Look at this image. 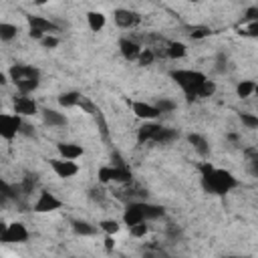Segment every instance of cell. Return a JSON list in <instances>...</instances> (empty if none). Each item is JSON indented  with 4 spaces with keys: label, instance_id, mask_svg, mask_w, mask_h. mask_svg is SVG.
<instances>
[{
    "label": "cell",
    "instance_id": "cell-1",
    "mask_svg": "<svg viewBox=\"0 0 258 258\" xmlns=\"http://www.w3.org/2000/svg\"><path fill=\"white\" fill-rule=\"evenodd\" d=\"M202 178H204V186H206V189H210V192H214V194H226L232 188L238 186L236 178L230 172L214 170L210 164L202 166Z\"/></svg>",
    "mask_w": 258,
    "mask_h": 258
},
{
    "label": "cell",
    "instance_id": "cell-2",
    "mask_svg": "<svg viewBox=\"0 0 258 258\" xmlns=\"http://www.w3.org/2000/svg\"><path fill=\"white\" fill-rule=\"evenodd\" d=\"M10 79L20 95H29L38 87V71L29 65H15L10 69Z\"/></svg>",
    "mask_w": 258,
    "mask_h": 258
},
{
    "label": "cell",
    "instance_id": "cell-3",
    "mask_svg": "<svg viewBox=\"0 0 258 258\" xmlns=\"http://www.w3.org/2000/svg\"><path fill=\"white\" fill-rule=\"evenodd\" d=\"M172 79L184 89L188 101H194L198 97V91H200L202 83L206 81V75L198 73V71H173Z\"/></svg>",
    "mask_w": 258,
    "mask_h": 258
},
{
    "label": "cell",
    "instance_id": "cell-4",
    "mask_svg": "<svg viewBox=\"0 0 258 258\" xmlns=\"http://www.w3.org/2000/svg\"><path fill=\"white\" fill-rule=\"evenodd\" d=\"M99 180L103 184L107 182H129L131 180V172L123 166V164H117L115 168H101L99 170Z\"/></svg>",
    "mask_w": 258,
    "mask_h": 258
},
{
    "label": "cell",
    "instance_id": "cell-5",
    "mask_svg": "<svg viewBox=\"0 0 258 258\" xmlns=\"http://www.w3.org/2000/svg\"><path fill=\"white\" fill-rule=\"evenodd\" d=\"M20 127H22V121L18 115H8V113L0 115V135L4 139H12L20 131Z\"/></svg>",
    "mask_w": 258,
    "mask_h": 258
},
{
    "label": "cell",
    "instance_id": "cell-6",
    "mask_svg": "<svg viewBox=\"0 0 258 258\" xmlns=\"http://www.w3.org/2000/svg\"><path fill=\"white\" fill-rule=\"evenodd\" d=\"M29 238V232H26V228L18 222L10 224V226H4L2 228V234H0V240L2 242H24Z\"/></svg>",
    "mask_w": 258,
    "mask_h": 258
},
{
    "label": "cell",
    "instance_id": "cell-7",
    "mask_svg": "<svg viewBox=\"0 0 258 258\" xmlns=\"http://www.w3.org/2000/svg\"><path fill=\"white\" fill-rule=\"evenodd\" d=\"M51 166L52 170H55V173L59 175V178H73V175L79 172L77 164L73 159H51Z\"/></svg>",
    "mask_w": 258,
    "mask_h": 258
},
{
    "label": "cell",
    "instance_id": "cell-8",
    "mask_svg": "<svg viewBox=\"0 0 258 258\" xmlns=\"http://www.w3.org/2000/svg\"><path fill=\"white\" fill-rule=\"evenodd\" d=\"M59 208H61V200H57L55 196L49 194V192L40 194V198L34 204V212H38V214H43V212H55Z\"/></svg>",
    "mask_w": 258,
    "mask_h": 258
},
{
    "label": "cell",
    "instance_id": "cell-9",
    "mask_svg": "<svg viewBox=\"0 0 258 258\" xmlns=\"http://www.w3.org/2000/svg\"><path fill=\"white\" fill-rule=\"evenodd\" d=\"M115 22L121 26V29H131V26H135L141 18L138 12H133V10H125V8H119L115 10Z\"/></svg>",
    "mask_w": 258,
    "mask_h": 258
},
{
    "label": "cell",
    "instance_id": "cell-10",
    "mask_svg": "<svg viewBox=\"0 0 258 258\" xmlns=\"http://www.w3.org/2000/svg\"><path fill=\"white\" fill-rule=\"evenodd\" d=\"M123 222L131 228L139 222H145V214H143V206L141 204H129L125 214H123Z\"/></svg>",
    "mask_w": 258,
    "mask_h": 258
},
{
    "label": "cell",
    "instance_id": "cell-11",
    "mask_svg": "<svg viewBox=\"0 0 258 258\" xmlns=\"http://www.w3.org/2000/svg\"><path fill=\"white\" fill-rule=\"evenodd\" d=\"M133 113L138 115V117H141V119H155L161 111L157 109L155 105H149V103H141V101H135L133 105Z\"/></svg>",
    "mask_w": 258,
    "mask_h": 258
},
{
    "label": "cell",
    "instance_id": "cell-12",
    "mask_svg": "<svg viewBox=\"0 0 258 258\" xmlns=\"http://www.w3.org/2000/svg\"><path fill=\"white\" fill-rule=\"evenodd\" d=\"M15 113L17 115H34L36 103L31 97H26V95H20V97L15 101Z\"/></svg>",
    "mask_w": 258,
    "mask_h": 258
},
{
    "label": "cell",
    "instance_id": "cell-13",
    "mask_svg": "<svg viewBox=\"0 0 258 258\" xmlns=\"http://www.w3.org/2000/svg\"><path fill=\"white\" fill-rule=\"evenodd\" d=\"M119 49H121V55H123L127 61H133V59H139V55H141V49L133 43V40H129V38H123L119 43Z\"/></svg>",
    "mask_w": 258,
    "mask_h": 258
},
{
    "label": "cell",
    "instance_id": "cell-14",
    "mask_svg": "<svg viewBox=\"0 0 258 258\" xmlns=\"http://www.w3.org/2000/svg\"><path fill=\"white\" fill-rule=\"evenodd\" d=\"M59 154L67 159H77L83 155V147L81 145H75V143H61L59 145Z\"/></svg>",
    "mask_w": 258,
    "mask_h": 258
},
{
    "label": "cell",
    "instance_id": "cell-15",
    "mask_svg": "<svg viewBox=\"0 0 258 258\" xmlns=\"http://www.w3.org/2000/svg\"><path fill=\"white\" fill-rule=\"evenodd\" d=\"M161 129V125H155V123H147L139 129L138 133V141L139 143H145V141H154V138L157 135V131Z\"/></svg>",
    "mask_w": 258,
    "mask_h": 258
},
{
    "label": "cell",
    "instance_id": "cell-16",
    "mask_svg": "<svg viewBox=\"0 0 258 258\" xmlns=\"http://www.w3.org/2000/svg\"><path fill=\"white\" fill-rule=\"evenodd\" d=\"M29 24L33 26V29H40L43 33H55L57 31V26L51 20L43 18V17H29Z\"/></svg>",
    "mask_w": 258,
    "mask_h": 258
},
{
    "label": "cell",
    "instance_id": "cell-17",
    "mask_svg": "<svg viewBox=\"0 0 258 258\" xmlns=\"http://www.w3.org/2000/svg\"><path fill=\"white\" fill-rule=\"evenodd\" d=\"M43 117H45V123L55 125V127H61V125L67 123L65 115H61L59 111H52V109H45V111H43Z\"/></svg>",
    "mask_w": 258,
    "mask_h": 258
},
{
    "label": "cell",
    "instance_id": "cell-18",
    "mask_svg": "<svg viewBox=\"0 0 258 258\" xmlns=\"http://www.w3.org/2000/svg\"><path fill=\"white\" fill-rule=\"evenodd\" d=\"M188 141L192 143L198 152L202 154V155H206L208 152H210V147H208V141L202 138V135H198V133H192V135H188Z\"/></svg>",
    "mask_w": 258,
    "mask_h": 258
},
{
    "label": "cell",
    "instance_id": "cell-19",
    "mask_svg": "<svg viewBox=\"0 0 258 258\" xmlns=\"http://www.w3.org/2000/svg\"><path fill=\"white\" fill-rule=\"evenodd\" d=\"M59 103L63 107H75L81 103V95L77 91H69V93H63L61 97H59Z\"/></svg>",
    "mask_w": 258,
    "mask_h": 258
},
{
    "label": "cell",
    "instance_id": "cell-20",
    "mask_svg": "<svg viewBox=\"0 0 258 258\" xmlns=\"http://www.w3.org/2000/svg\"><path fill=\"white\" fill-rule=\"evenodd\" d=\"M87 20H89V26H91V31H101L103 26H105V17L101 15V12H89L87 15Z\"/></svg>",
    "mask_w": 258,
    "mask_h": 258
},
{
    "label": "cell",
    "instance_id": "cell-21",
    "mask_svg": "<svg viewBox=\"0 0 258 258\" xmlns=\"http://www.w3.org/2000/svg\"><path fill=\"white\" fill-rule=\"evenodd\" d=\"M175 138H178V133H175L173 129L161 127V129L157 131V135L154 138V141H155V143H170V141H173Z\"/></svg>",
    "mask_w": 258,
    "mask_h": 258
},
{
    "label": "cell",
    "instance_id": "cell-22",
    "mask_svg": "<svg viewBox=\"0 0 258 258\" xmlns=\"http://www.w3.org/2000/svg\"><path fill=\"white\" fill-rule=\"evenodd\" d=\"M141 206H143L145 220H155L159 216H164V208L161 206H154V204H141Z\"/></svg>",
    "mask_w": 258,
    "mask_h": 258
},
{
    "label": "cell",
    "instance_id": "cell-23",
    "mask_svg": "<svg viewBox=\"0 0 258 258\" xmlns=\"http://www.w3.org/2000/svg\"><path fill=\"white\" fill-rule=\"evenodd\" d=\"M186 45L184 43H172L170 47H168V57L170 59H182V57H186Z\"/></svg>",
    "mask_w": 258,
    "mask_h": 258
},
{
    "label": "cell",
    "instance_id": "cell-24",
    "mask_svg": "<svg viewBox=\"0 0 258 258\" xmlns=\"http://www.w3.org/2000/svg\"><path fill=\"white\" fill-rule=\"evenodd\" d=\"M73 228H75V232L81 234V236H91V234H95V228L89 222H83V220L73 222Z\"/></svg>",
    "mask_w": 258,
    "mask_h": 258
},
{
    "label": "cell",
    "instance_id": "cell-25",
    "mask_svg": "<svg viewBox=\"0 0 258 258\" xmlns=\"http://www.w3.org/2000/svg\"><path fill=\"white\" fill-rule=\"evenodd\" d=\"M15 36H17V26L15 24H8V22L0 24V38H2V40H12Z\"/></svg>",
    "mask_w": 258,
    "mask_h": 258
},
{
    "label": "cell",
    "instance_id": "cell-26",
    "mask_svg": "<svg viewBox=\"0 0 258 258\" xmlns=\"http://www.w3.org/2000/svg\"><path fill=\"white\" fill-rule=\"evenodd\" d=\"M254 89H256V85L252 83V81H242V83L238 85V97H242V99H246V97H250V95L254 93Z\"/></svg>",
    "mask_w": 258,
    "mask_h": 258
},
{
    "label": "cell",
    "instance_id": "cell-27",
    "mask_svg": "<svg viewBox=\"0 0 258 258\" xmlns=\"http://www.w3.org/2000/svg\"><path fill=\"white\" fill-rule=\"evenodd\" d=\"M214 91H216V85L212 83V81H208V79H206V81L202 83L200 91H198V97H212Z\"/></svg>",
    "mask_w": 258,
    "mask_h": 258
},
{
    "label": "cell",
    "instance_id": "cell-28",
    "mask_svg": "<svg viewBox=\"0 0 258 258\" xmlns=\"http://www.w3.org/2000/svg\"><path fill=\"white\" fill-rule=\"evenodd\" d=\"M99 226H101V230H105L107 234H115V232H119V224H117L115 220H103Z\"/></svg>",
    "mask_w": 258,
    "mask_h": 258
},
{
    "label": "cell",
    "instance_id": "cell-29",
    "mask_svg": "<svg viewBox=\"0 0 258 258\" xmlns=\"http://www.w3.org/2000/svg\"><path fill=\"white\" fill-rule=\"evenodd\" d=\"M240 119H242V123L246 125V127H250V129H256L258 127V117H254L250 113H242Z\"/></svg>",
    "mask_w": 258,
    "mask_h": 258
},
{
    "label": "cell",
    "instance_id": "cell-30",
    "mask_svg": "<svg viewBox=\"0 0 258 258\" xmlns=\"http://www.w3.org/2000/svg\"><path fill=\"white\" fill-rule=\"evenodd\" d=\"M154 51H149V49H145V51H141V55H139V65L141 67H147V65H152L154 63Z\"/></svg>",
    "mask_w": 258,
    "mask_h": 258
},
{
    "label": "cell",
    "instance_id": "cell-31",
    "mask_svg": "<svg viewBox=\"0 0 258 258\" xmlns=\"http://www.w3.org/2000/svg\"><path fill=\"white\" fill-rule=\"evenodd\" d=\"M129 230H131V234H133L135 238H141V236H145V234H147V226H145V222L135 224V226H131Z\"/></svg>",
    "mask_w": 258,
    "mask_h": 258
},
{
    "label": "cell",
    "instance_id": "cell-32",
    "mask_svg": "<svg viewBox=\"0 0 258 258\" xmlns=\"http://www.w3.org/2000/svg\"><path fill=\"white\" fill-rule=\"evenodd\" d=\"M155 107H157V109H159L161 113H166V111H173V107H175V105H173L172 101H168V99H161Z\"/></svg>",
    "mask_w": 258,
    "mask_h": 258
},
{
    "label": "cell",
    "instance_id": "cell-33",
    "mask_svg": "<svg viewBox=\"0 0 258 258\" xmlns=\"http://www.w3.org/2000/svg\"><path fill=\"white\" fill-rule=\"evenodd\" d=\"M43 45H45L47 49H55V47L59 45V38H55V36H45V38H43Z\"/></svg>",
    "mask_w": 258,
    "mask_h": 258
},
{
    "label": "cell",
    "instance_id": "cell-34",
    "mask_svg": "<svg viewBox=\"0 0 258 258\" xmlns=\"http://www.w3.org/2000/svg\"><path fill=\"white\" fill-rule=\"evenodd\" d=\"M204 36H210V29H204V26H200V29H196L192 33V38H204Z\"/></svg>",
    "mask_w": 258,
    "mask_h": 258
},
{
    "label": "cell",
    "instance_id": "cell-35",
    "mask_svg": "<svg viewBox=\"0 0 258 258\" xmlns=\"http://www.w3.org/2000/svg\"><path fill=\"white\" fill-rule=\"evenodd\" d=\"M246 20H250V22H256L258 20V8L256 6H252V8L246 10Z\"/></svg>",
    "mask_w": 258,
    "mask_h": 258
},
{
    "label": "cell",
    "instance_id": "cell-36",
    "mask_svg": "<svg viewBox=\"0 0 258 258\" xmlns=\"http://www.w3.org/2000/svg\"><path fill=\"white\" fill-rule=\"evenodd\" d=\"M246 34H250V36H258V20H256V22H252V24L248 26Z\"/></svg>",
    "mask_w": 258,
    "mask_h": 258
},
{
    "label": "cell",
    "instance_id": "cell-37",
    "mask_svg": "<svg viewBox=\"0 0 258 258\" xmlns=\"http://www.w3.org/2000/svg\"><path fill=\"white\" fill-rule=\"evenodd\" d=\"M43 31H40V29H33V26H31V36L33 38H40V40H43Z\"/></svg>",
    "mask_w": 258,
    "mask_h": 258
},
{
    "label": "cell",
    "instance_id": "cell-38",
    "mask_svg": "<svg viewBox=\"0 0 258 258\" xmlns=\"http://www.w3.org/2000/svg\"><path fill=\"white\" fill-rule=\"evenodd\" d=\"M111 236H113V234H109V236L105 238V248H107V250H111V248L115 246V242H113V238H111Z\"/></svg>",
    "mask_w": 258,
    "mask_h": 258
},
{
    "label": "cell",
    "instance_id": "cell-39",
    "mask_svg": "<svg viewBox=\"0 0 258 258\" xmlns=\"http://www.w3.org/2000/svg\"><path fill=\"white\" fill-rule=\"evenodd\" d=\"M47 2V0H36V4H45Z\"/></svg>",
    "mask_w": 258,
    "mask_h": 258
},
{
    "label": "cell",
    "instance_id": "cell-40",
    "mask_svg": "<svg viewBox=\"0 0 258 258\" xmlns=\"http://www.w3.org/2000/svg\"><path fill=\"white\" fill-rule=\"evenodd\" d=\"M254 93H256V95H258V85H256V89H254Z\"/></svg>",
    "mask_w": 258,
    "mask_h": 258
},
{
    "label": "cell",
    "instance_id": "cell-41",
    "mask_svg": "<svg viewBox=\"0 0 258 258\" xmlns=\"http://www.w3.org/2000/svg\"><path fill=\"white\" fill-rule=\"evenodd\" d=\"M192 2H200V0H192Z\"/></svg>",
    "mask_w": 258,
    "mask_h": 258
}]
</instances>
